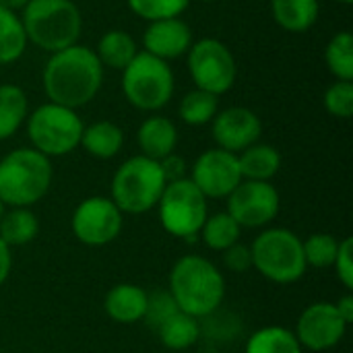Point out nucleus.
<instances>
[{
	"label": "nucleus",
	"instance_id": "f257e3e1",
	"mask_svg": "<svg viewBox=\"0 0 353 353\" xmlns=\"http://www.w3.org/2000/svg\"><path fill=\"white\" fill-rule=\"evenodd\" d=\"M103 66L87 46L54 52L43 68V91L52 103L77 110L87 105L101 89Z\"/></svg>",
	"mask_w": 353,
	"mask_h": 353
},
{
	"label": "nucleus",
	"instance_id": "f03ea898",
	"mask_svg": "<svg viewBox=\"0 0 353 353\" xmlns=\"http://www.w3.org/2000/svg\"><path fill=\"white\" fill-rule=\"evenodd\" d=\"M170 296L178 310L194 319H207L225 298V279L211 261L199 254H186L172 267Z\"/></svg>",
	"mask_w": 353,
	"mask_h": 353
},
{
	"label": "nucleus",
	"instance_id": "7ed1b4c3",
	"mask_svg": "<svg viewBox=\"0 0 353 353\" xmlns=\"http://www.w3.org/2000/svg\"><path fill=\"white\" fill-rule=\"evenodd\" d=\"M52 178L50 157L33 147L14 149L0 159V201L8 207L29 209L48 194Z\"/></svg>",
	"mask_w": 353,
	"mask_h": 353
},
{
	"label": "nucleus",
	"instance_id": "20e7f679",
	"mask_svg": "<svg viewBox=\"0 0 353 353\" xmlns=\"http://www.w3.org/2000/svg\"><path fill=\"white\" fill-rule=\"evenodd\" d=\"M27 41L54 54L79 41L83 17L72 0H29L21 17Z\"/></svg>",
	"mask_w": 353,
	"mask_h": 353
},
{
	"label": "nucleus",
	"instance_id": "39448f33",
	"mask_svg": "<svg viewBox=\"0 0 353 353\" xmlns=\"http://www.w3.org/2000/svg\"><path fill=\"white\" fill-rule=\"evenodd\" d=\"M159 161L145 155L126 159L112 178V201L122 213L141 215L157 207L165 188Z\"/></svg>",
	"mask_w": 353,
	"mask_h": 353
},
{
	"label": "nucleus",
	"instance_id": "423d86ee",
	"mask_svg": "<svg viewBox=\"0 0 353 353\" xmlns=\"http://www.w3.org/2000/svg\"><path fill=\"white\" fill-rule=\"evenodd\" d=\"M250 252L252 267L273 283H296L308 269L300 236L285 228L265 230L259 238H254Z\"/></svg>",
	"mask_w": 353,
	"mask_h": 353
},
{
	"label": "nucleus",
	"instance_id": "0eeeda50",
	"mask_svg": "<svg viewBox=\"0 0 353 353\" xmlns=\"http://www.w3.org/2000/svg\"><path fill=\"white\" fill-rule=\"evenodd\" d=\"M122 91L137 110L157 112L165 108L174 95L172 66L147 52H139L122 70Z\"/></svg>",
	"mask_w": 353,
	"mask_h": 353
},
{
	"label": "nucleus",
	"instance_id": "6e6552de",
	"mask_svg": "<svg viewBox=\"0 0 353 353\" xmlns=\"http://www.w3.org/2000/svg\"><path fill=\"white\" fill-rule=\"evenodd\" d=\"M83 128L85 124L77 110L52 101L35 108L27 116L29 141L33 149L46 157H60L74 151L81 145Z\"/></svg>",
	"mask_w": 353,
	"mask_h": 353
},
{
	"label": "nucleus",
	"instance_id": "1a4fd4ad",
	"mask_svg": "<svg viewBox=\"0 0 353 353\" xmlns=\"http://www.w3.org/2000/svg\"><path fill=\"white\" fill-rule=\"evenodd\" d=\"M157 207H159V221L163 230L184 240L194 238L201 232L205 219L209 217L207 199L192 184L190 178L168 182Z\"/></svg>",
	"mask_w": 353,
	"mask_h": 353
},
{
	"label": "nucleus",
	"instance_id": "9d476101",
	"mask_svg": "<svg viewBox=\"0 0 353 353\" xmlns=\"http://www.w3.org/2000/svg\"><path fill=\"white\" fill-rule=\"evenodd\" d=\"M186 54L188 72L196 89L219 97L234 87L238 77V64L232 50L223 41L215 37H205L192 43Z\"/></svg>",
	"mask_w": 353,
	"mask_h": 353
},
{
	"label": "nucleus",
	"instance_id": "9b49d317",
	"mask_svg": "<svg viewBox=\"0 0 353 353\" xmlns=\"http://www.w3.org/2000/svg\"><path fill=\"white\" fill-rule=\"evenodd\" d=\"M279 192L271 182L242 180L228 196V213L240 228H265L279 213Z\"/></svg>",
	"mask_w": 353,
	"mask_h": 353
},
{
	"label": "nucleus",
	"instance_id": "f8f14e48",
	"mask_svg": "<svg viewBox=\"0 0 353 353\" xmlns=\"http://www.w3.org/2000/svg\"><path fill=\"white\" fill-rule=\"evenodd\" d=\"M72 232L87 246H105L122 232V211L112 199L89 196L72 213Z\"/></svg>",
	"mask_w": 353,
	"mask_h": 353
},
{
	"label": "nucleus",
	"instance_id": "ddd939ff",
	"mask_svg": "<svg viewBox=\"0 0 353 353\" xmlns=\"http://www.w3.org/2000/svg\"><path fill=\"white\" fill-rule=\"evenodd\" d=\"M190 180L205 199H228L242 182L238 155L219 147L201 153L192 165Z\"/></svg>",
	"mask_w": 353,
	"mask_h": 353
},
{
	"label": "nucleus",
	"instance_id": "4468645a",
	"mask_svg": "<svg viewBox=\"0 0 353 353\" xmlns=\"http://www.w3.org/2000/svg\"><path fill=\"white\" fill-rule=\"evenodd\" d=\"M347 331V323L337 312L331 302H314L310 304L298 319L296 339L302 347L310 352H325L335 347Z\"/></svg>",
	"mask_w": 353,
	"mask_h": 353
},
{
	"label": "nucleus",
	"instance_id": "2eb2a0df",
	"mask_svg": "<svg viewBox=\"0 0 353 353\" xmlns=\"http://www.w3.org/2000/svg\"><path fill=\"white\" fill-rule=\"evenodd\" d=\"M211 122H213L211 132H213L217 147L234 155L259 143L263 134L261 118L250 108H242V105H234V108H225L217 112Z\"/></svg>",
	"mask_w": 353,
	"mask_h": 353
},
{
	"label": "nucleus",
	"instance_id": "dca6fc26",
	"mask_svg": "<svg viewBox=\"0 0 353 353\" xmlns=\"http://www.w3.org/2000/svg\"><path fill=\"white\" fill-rule=\"evenodd\" d=\"M143 46L147 54L159 60H174L184 56L192 46V31L180 17L151 21L143 33Z\"/></svg>",
	"mask_w": 353,
	"mask_h": 353
},
{
	"label": "nucleus",
	"instance_id": "f3484780",
	"mask_svg": "<svg viewBox=\"0 0 353 353\" xmlns=\"http://www.w3.org/2000/svg\"><path fill=\"white\" fill-rule=\"evenodd\" d=\"M147 296L149 294L134 283H118L108 292L103 308L114 323L134 325L145 319Z\"/></svg>",
	"mask_w": 353,
	"mask_h": 353
},
{
	"label": "nucleus",
	"instance_id": "a211bd4d",
	"mask_svg": "<svg viewBox=\"0 0 353 353\" xmlns=\"http://www.w3.org/2000/svg\"><path fill=\"white\" fill-rule=\"evenodd\" d=\"M137 141L141 153L149 159L161 161L163 157L172 155L178 145V130L176 124L165 116H149L137 132Z\"/></svg>",
	"mask_w": 353,
	"mask_h": 353
},
{
	"label": "nucleus",
	"instance_id": "6ab92c4d",
	"mask_svg": "<svg viewBox=\"0 0 353 353\" xmlns=\"http://www.w3.org/2000/svg\"><path fill=\"white\" fill-rule=\"evenodd\" d=\"M93 52L103 68L124 70L132 62V58L139 54V48H137L134 37L128 31L110 29L99 37L97 48Z\"/></svg>",
	"mask_w": 353,
	"mask_h": 353
},
{
	"label": "nucleus",
	"instance_id": "aec40b11",
	"mask_svg": "<svg viewBox=\"0 0 353 353\" xmlns=\"http://www.w3.org/2000/svg\"><path fill=\"white\" fill-rule=\"evenodd\" d=\"M124 143V132L118 124L110 120H99L83 128L81 147L95 159H112L120 153Z\"/></svg>",
	"mask_w": 353,
	"mask_h": 353
},
{
	"label": "nucleus",
	"instance_id": "412c9836",
	"mask_svg": "<svg viewBox=\"0 0 353 353\" xmlns=\"http://www.w3.org/2000/svg\"><path fill=\"white\" fill-rule=\"evenodd\" d=\"M319 0H271L275 23L290 33L308 31L319 19Z\"/></svg>",
	"mask_w": 353,
	"mask_h": 353
},
{
	"label": "nucleus",
	"instance_id": "4be33fe9",
	"mask_svg": "<svg viewBox=\"0 0 353 353\" xmlns=\"http://www.w3.org/2000/svg\"><path fill=\"white\" fill-rule=\"evenodd\" d=\"M242 180L269 182L281 168V155L271 145L254 143L238 155Z\"/></svg>",
	"mask_w": 353,
	"mask_h": 353
},
{
	"label": "nucleus",
	"instance_id": "5701e85b",
	"mask_svg": "<svg viewBox=\"0 0 353 353\" xmlns=\"http://www.w3.org/2000/svg\"><path fill=\"white\" fill-rule=\"evenodd\" d=\"M27 95L17 85H0V141L10 139L27 120Z\"/></svg>",
	"mask_w": 353,
	"mask_h": 353
},
{
	"label": "nucleus",
	"instance_id": "b1692460",
	"mask_svg": "<svg viewBox=\"0 0 353 353\" xmlns=\"http://www.w3.org/2000/svg\"><path fill=\"white\" fill-rule=\"evenodd\" d=\"M157 335L161 339V343L172 350V352H182L192 347L199 337H201V325L199 319L178 310L176 314H172L159 329Z\"/></svg>",
	"mask_w": 353,
	"mask_h": 353
},
{
	"label": "nucleus",
	"instance_id": "393cba45",
	"mask_svg": "<svg viewBox=\"0 0 353 353\" xmlns=\"http://www.w3.org/2000/svg\"><path fill=\"white\" fill-rule=\"evenodd\" d=\"M39 232V221L35 213L25 207H12L4 211L0 219V238L6 246H23L29 244Z\"/></svg>",
	"mask_w": 353,
	"mask_h": 353
},
{
	"label": "nucleus",
	"instance_id": "a878e982",
	"mask_svg": "<svg viewBox=\"0 0 353 353\" xmlns=\"http://www.w3.org/2000/svg\"><path fill=\"white\" fill-rule=\"evenodd\" d=\"M304 347L294 331L285 327H263L246 341L244 353H302Z\"/></svg>",
	"mask_w": 353,
	"mask_h": 353
},
{
	"label": "nucleus",
	"instance_id": "bb28decb",
	"mask_svg": "<svg viewBox=\"0 0 353 353\" xmlns=\"http://www.w3.org/2000/svg\"><path fill=\"white\" fill-rule=\"evenodd\" d=\"M27 43L29 41L21 17L0 6V64L17 62L23 56Z\"/></svg>",
	"mask_w": 353,
	"mask_h": 353
},
{
	"label": "nucleus",
	"instance_id": "cd10ccee",
	"mask_svg": "<svg viewBox=\"0 0 353 353\" xmlns=\"http://www.w3.org/2000/svg\"><path fill=\"white\" fill-rule=\"evenodd\" d=\"M240 225L232 219V215L225 211V213H215L211 217L205 219L203 228H201V238L203 242L211 248V250H217V252H223L228 250L230 246H234L240 238Z\"/></svg>",
	"mask_w": 353,
	"mask_h": 353
},
{
	"label": "nucleus",
	"instance_id": "c85d7f7f",
	"mask_svg": "<svg viewBox=\"0 0 353 353\" xmlns=\"http://www.w3.org/2000/svg\"><path fill=\"white\" fill-rule=\"evenodd\" d=\"M217 112H219V97L201 89L186 93L178 105V114L182 122H186L188 126H203L211 122Z\"/></svg>",
	"mask_w": 353,
	"mask_h": 353
},
{
	"label": "nucleus",
	"instance_id": "c756f323",
	"mask_svg": "<svg viewBox=\"0 0 353 353\" xmlns=\"http://www.w3.org/2000/svg\"><path fill=\"white\" fill-rule=\"evenodd\" d=\"M325 60L337 81L353 79V37L350 31H339L331 37L325 50Z\"/></svg>",
	"mask_w": 353,
	"mask_h": 353
},
{
	"label": "nucleus",
	"instance_id": "7c9ffc66",
	"mask_svg": "<svg viewBox=\"0 0 353 353\" xmlns=\"http://www.w3.org/2000/svg\"><path fill=\"white\" fill-rule=\"evenodd\" d=\"M302 244H304V259L308 267H316V269L333 267L337 250H339V240L335 236L312 234Z\"/></svg>",
	"mask_w": 353,
	"mask_h": 353
},
{
	"label": "nucleus",
	"instance_id": "2f4dec72",
	"mask_svg": "<svg viewBox=\"0 0 353 353\" xmlns=\"http://www.w3.org/2000/svg\"><path fill=\"white\" fill-rule=\"evenodd\" d=\"M128 8L145 19V21H159V19H172V17H180L190 0H126Z\"/></svg>",
	"mask_w": 353,
	"mask_h": 353
},
{
	"label": "nucleus",
	"instance_id": "473e14b6",
	"mask_svg": "<svg viewBox=\"0 0 353 353\" xmlns=\"http://www.w3.org/2000/svg\"><path fill=\"white\" fill-rule=\"evenodd\" d=\"M325 108L335 118H352L353 116V83L352 81H335L325 93Z\"/></svg>",
	"mask_w": 353,
	"mask_h": 353
},
{
	"label": "nucleus",
	"instance_id": "72a5a7b5",
	"mask_svg": "<svg viewBox=\"0 0 353 353\" xmlns=\"http://www.w3.org/2000/svg\"><path fill=\"white\" fill-rule=\"evenodd\" d=\"M178 312V306L170 292H155L147 296V310H145V321L151 329H159L172 314Z\"/></svg>",
	"mask_w": 353,
	"mask_h": 353
},
{
	"label": "nucleus",
	"instance_id": "f704fd0d",
	"mask_svg": "<svg viewBox=\"0 0 353 353\" xmlns=\"http://www.w3.org/2000/svg\"><path fill=\"white\" fill-rule=\"evenodd\" d=\"M353 242L352 238H345L339 242V250H337V256H335V263L333 267L337 269V277L339 281L343 283L345 290H353Z\"/></svg>",
	"mask_w": 353,
	"mask_h": 353
},
{
	"label": "nucleus",
	"instance_id": "c9c22d12",
	"mask_svg": "<svg viewBox=\"0 0 353 353\" xmlns=\"http://www.w3.org/2000/svg\"><path fill=\"white\" fill-rule=\"evenodd\" d=\"M223 265L234 273H246L252 269V252L248 246L236 242L228 250H223Z\"/></svg>",
	"mask_w": 353,
	"mask_h": 353
},
{
	"label": "nucleus",
	"instance_id": "e433bc0d",
	"mask_svg": "<svg viewBox=\"0 0 353 353\" xmlns=\"http://www.w3.org/2000/svg\"><path fill=\"white\" fill-rule=\"evenodd\" d=\"M159 165H161V172H163L165 182H176V180L186 178V161L180 155H176V153L163 157L159 161Z\"/></svg>",
	"mask_w": 353,
	"mask_h": 353
},
{
	"label": "nucleus",
	"instance_id": "4c0bfd02",
	"mask_svg": "<svg viewBox=\"0 0 353 353\" xmlns=\"http://www.w3.org/2000/svg\"><path fill=\"white\" fill-rule=\"evenodd\" d=\"M12 267V259H10V246H6L0 238V285L8 279Z\"/></svg>",
	"mask_w": 353,
	"mask_h": 353
},
{
	"label": "nucleus",
	"instance_id": "58836bf2",
	"mask_svg": "<svg viewBox=\"0 0 353 353\" xmlns=\"http://www.w3.org/2000/svg\"><path fill=\"white\" fill-rule=\"evenodd\" d=\"M335 308H337V312L341 314V319L350 325L353 323V296L352 294H347V296H343L337 304H335Z\"/></svg>",
	"mask_w": 353,
	"mask_h": 353
},
{
	"label": "nucleus",
	"instance_id": "ea45409f",
	"mask_svg": "<svg viewBox=\"0 0 353 353\" xmlns=\"http://www.w3.org/2000/svg\"><path fill=\"white\" fill-rule=\"evenodd\" d=\"M27 2H29V0H0V6L6 8V10L17 12V10H23V8L27 6Z\"/></svg>",
	"mask_w": 353,
	"mask_h": 353
},
{
	"label": "nucleus",
	"instance_id": "a19ab883",
	"mask_svg": "<svg viewBox=\"0 0 353 353\" xmlns=\"http://www.w3.org/2000/svg\"><path fill=\"white\" fill-rule=\"evenodd\" d=\"M4 207H6V205H4V203H2V201H0V219H2V215H4V211H6V209H4Z\"/></svg>",
	"mask_w": 353,
	"mask_h": 353
},
{
	"label": "nucleus",
	"instance_id": "79ce46f5",
	"mask_svg": "<svg viewBox=\"0 0 353 353\" xmlns=\"http://www.w3.org/2000/svg\"><path fill=\"white\" fill-rule=\"evenodd\" d=\"M337 2H341V4H352L353 0H337Z\"/></svg>",
	"mask_w": 353,
	"mask_h": 353
},
{
	"label": "nucleus",
	"instance_id": "37998d69",
	"mask_svg": "<svg viewBox=\"0 0 353 353\" xmlns=\"http://www.w3.org/2000/svg\"><path fill=\"white\" fill-rule=\"evenodd\" d=\"M201 2H213V0H201Z\"/></svg>",
	"mask_w": 353,
	"mask_h": 353
}]
</instances>
